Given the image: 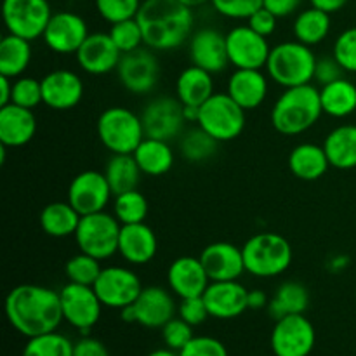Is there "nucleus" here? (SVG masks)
Returning <instances> with one entry per match:
<instances>
[{
  "mask_svg": "<svg viewBox=\"0 0 356 356\" xmlns=\"http://www.w3.org/2000/svg\"><path fill=\"white\" fill-rule=\"evenodd\" d=\"M120 58L122 52L111 40L110 33L103 31L90 33L75 54L76 65L89 75H106L110 72H117Z\"/></svg>",
  "mask_w": 356,
  "mask_h": 356,
  "instance_id": "obj_20",
  "label": "nucleus"
},
{
  "mask_svg": "<svg viewBox=\"0 0 356 356\" xmlns=\"http://www.w3.org/2000/svg\"><path fill=\"white\" fill-rule=\"evenodd\" d=\"M113 216L120 225H136L145 222L148 216V200L139 190L124 191L113 195Z\"/></svg>",
  "mask_w": 356,
  "mask_h": 356,
  "instance_id": "obj_39",
  "label": "nucleus"
},
{
  "mask_svg": "<svg viewBox=\"0 0 356 356\" xmlns=\"http://www.w3.org/2000/svg\"><path fill=\"white\" fill-rule=\"evenodd\" d=\"M122 225L113 214L106 211L82 216L75 232V242L80 252L89 254L96 259L104 261L118 252Z\"/></svg>",
  "mask_w": 356,
  "mask_h": 356,
  "instance_id": "obj_8",
  "label": "nucleus"
},
{
  "mask_svg": "<svg viewBox=\"0 0 356 356\" xmlns=\"http://www.w3.org/2000/svg\"><path fill=\"white\" fill-rule=\"evenodd\" d=\"M146 47L174 51L193 35V9L179 0H143L138 16Z\"/></svg>",
  "mask_w": 356,
  "mask_h": 356,
  "instance_id": "obj_2",
  "label": "nucleus"
},
{
  "mask_svg": "<svg viewBox=\"0 0 356 356\" xmlns=\"http://www.w3.org/2000/svg\"><path fill=\"white\" fill-rule=\"evenodd\" d=\"M346 264H348L346 257H334V259L330 261V268H332L334 271H339L341 268H344Z\"/></svg>",
  "mask_w": 356,
  "mask_h": 356,
  "instance_id": "obj_59",
  "label": "nucleus"
},
{
  "mask_svg": "<svg viewBox=\"0 0 356 356\" xmlns=\"http://www.w3.org/2000/svg\"><path fill=\"white\" fill-rule=\"evenodd\" d=\"M167 284H169L170 292L179 299L198 298L207 291L211 278L200 257L181 256L167 268Z\"/></svg>",
  "mask_w": 356,
  "mask_h": 356,
  "instance_id": "obj_22",
  "label": "nucleus"
},
{
  "mask_svg": "<svg viewBox=\"0 0 356 356\" xmlns=\"http://www.w3.org/2000/svg\"><path fill=\"white\" fill-rule=\"evenodd\" d=\"M245 270L256 278H275L292 264V247L278 233H257L242 247Z\"/></svg>",
  "mask_w": 356,
  "mask_h": 356,
  "instance_id": "obj_5",
  "label": "nucleus"
},
{
  "mask_svg": "<svg viewBox=\"0 0 356 356\" xmlns=\"http://www.w3.org/2000/svg\"><path fill=\"white\" fill-rule=\"evenodd\" d=\"M183 106H184V104H183ZM183 111H184V120H186V124H188V122H198V113H200V108L184 106Z\"/></svg>",
  "mask_w": 356,
  "mask_h": 356,
  "instance_id": "obj_57",
  "label": "nucleus"
},
{
  "mask_svg": "<svg viewBox=\"0 0 356 356\" xmlns=\"http://www.w3.org/2000/svg\"><path fill=\"white\" fill-rule=\"evenodd\" d=\"M82 216L75 207L66 202H52L40 212V226L44 233L52 238H65L75 235Z\"/></svg>",
  "mask_w": 356,
  "mask_h": 356,
  "instance_id": "obj_33",
  "label": "nucleus"
},
{
  "mask_svg": "<svg viewBox=\"0 0 356 356\" xmlns=\"http://www.w3.org/2000/svg\"><path fill=\"white\" fill-rule=\"evenodd\" d=\"M268 79L263 70L235 68L228 79L226 92L245 111L256 110L268 96Z\"/></svg>",
  "mask_w": 356,
  "mask_h": 356,
  "instance_id": "obj_27",
  "label": "nucleus"
},
{
  "mask_svg": "<svg viewBox=\"0 0 356 356\" xmlns=\"http://www.w3.org/2000/svg\"><path fill=\"white\" fill-rule=\"evenodd\" d=\"M183 108V103L177 97L162 96L149 101L141 113L146 138L172 141L174 138L183 134L186 124Z\"/></svg>",
  "mask_w": 356,
  "mask_h": 356,
  "instance_id": "obj_16",
  "label": "nucleus"
},
{
  "mask_svg": "<svg viewBox=\"0 0 356 356\" xmlns=\"http://www.w3.org/2000/svg\"><path fill=\"white\" fill-rule=\"evenodd\" d=\"M247 24H249L256 33L268 38L275 33V30H277L278 17L275 16L271 10H268L266 7H261V9H257L256 13L247 19Z\"/></svg>",
  "mask_w": 356,
  "mask_h": 356,
  "instance_id": "obj_50",
  "label": "nucleus"
},
{
  "mask_svg": "<svg viewBox=\"0 0 356 356\" xmlns=\"http://www.w3.org/2000/svg\"><path fill=\"white\" fill-rule=\"evenodd\" d=\"M132 155H134L141 172L152 177H159L169 172L176 160L169 141L155 138L143 139L141 145L136 148Z\"/></svg>",
  "mask_w": 356,
  "mask_h": 356,
  "instance_id": "obj_31",
  "label": "nucleus"
},
{
  "mask_svg": "<svg viewBox=\"0 0 356 356\" xmlns=\"http://www.w3.org/2000/svg\"><path fill=\"white\" fill-rule=\"evenodd\" d=\"M117 75L122 87L131 94L145 96L152 92L160 79V65L153 49L139 47L122 54Z\"/></svg>",
  "mask_w": 356,
  "mask_h": 356,
  "instance_id": "obj_13",
  "label": "nucleus"
},
{
  "mask_svg": "<svg viewBox=\"0 0 356 356\" xmlns=\"http://www.w3.org/2000/svg\"><path fill=\"white\" fill-rule=\"evenodd\" d=\"M110 183L104 172L83 170L76 174L68 186V202L79 211L80 216L96 214L106 211L111 200Z\"/></svg>",
  "mask_w": 356,
  "mask_h": 356,
  "instance_id": "obj_17",
  "label": "nucleus"
},
{
  "mask_svg": "<svg viewBox=\"0 0 356 356\" xmlns=\"http://www.w3.org/2000/svg\"><path fill=\"white\" fill-rule=\"evenodd\" d=\"M177 313L176 301L167 289L149 285L143 289L134 305L120 309V316L127 323H139L146 329H162Z\"/></svg>",
  "mask_w": 356,
  "mask_h": 356,
  "instance_id": "obj_9",
  "label": "nucleus"
},
{
  "mask_svg": "<svg viewBox=\"0 0 356 356\" xmlns=\"http://www.w3.org/2000/svg\"><path fill=\"white\" fill-rule=\"evenodd\" d=\"M108 33H110L111 40L115 42V45H117L118 51H120L122 54H125V52H132L136 51V49L145 45L141 26H139L136 17L113 23Z\"/></svg>",
  "mask_w": 356,
  "mask_h": 356,
  "instance_id": "obj_42",
  "label": "nucleus"
},
{
  "mask_svg": "<svg viewBox=\"0 0 356 356\" xmlns=\"http://www.w3.org/2000/svg\"><path fill=\"white\" fill-rule=\"evenodd\" d=\"M214 92L212 73L195 65L184 68L176 80V97L184 106L200 108Z\"/></svg>",
  "mask_w": 356,
  "mask_h": 356,
  "instance_id": "obj_28",
  "label": "nucleus"
},
{
  "mask_svg": "<svg viewBox=\"0 0 356 356\" xmlns=\"http://www.w3.org/2000/svg\"><path fill=\"white\" fill-rule=\"evenodd\" d=\"M323 115L320 89L313 83L289 87L271 108V125L282 136H298L309 131Z\"/></svg>",
  "mask_w": 356,
  "mask_h": 356,
  "instance_id": "obj_3",
  "label": "nucleus"
},
{
  "mask_svg": "<svg viewBox=\"0 0 356 356\" xmlns=\"http://www.w3.org/2000/svg\"><path fill=\"white\" fill-rule=\"evenodd\" d=\"M249 291L238 280L211 282L204 292L209 315L218 320H233L249 309Z\"/></svg>",
  "mask_w": 356,
  "mask_h": 356,
  "instance_id": "obj_23",
  "label": "nucleus"
},
{
  "mask_svg": "<svg viewBox=\"0 0 356 356\" xmlns=\"http://www.w3.org/2000/svg\"><path fill=\"white\" fill-rule=\"evenodd\" d=\"M160 330H162V339L165 346L177 351V353L195 337L193 327L184 322L183 318H179V316H174Z\"/></svg>",
  "mask_w": 356,
  "mask_h": 356,
  "instance_id": "obj_46",
  "label": "nucleus"
},
{
  "mask_svg": "<svg viewBox=\"0 0 356 356\" xmlns=\"http://www.w3.org/2000/svg\"><path fill=\"white\" fill-rule=\"evenodd\" d=\"M332 56L344 72L356 73V26L346 28L334 42Z\"/></svg>",
  "mask_w": 356,
  "mask_h": 356,
  "instance_id": "obj_45",
  "label": "nucleus"
},
{
  "mask_svg": "<svg viewBox=\"0 0 356 356\" xmlns=\"http://www.w3.org/2000/svg\"><path fill=\"white\" fill-rule=\"evenodd\" d=\"M330 167L350 170L356 167V125L344 124L332 129L323 141Z\"/></svg>",
  "mask_w": 356,
  "mask_h": 356,
  "instance_id": "obj_30",
  "label": "nucleus"
},
{
  "mask_svg": "<svg viewBox=\"0 0 356 356\" xmlns=\"http://www.w3.org/2000/svg\"><path fill=\"white\" fill-rule=\"evenodd\" d=\"M181 3H184V6H188L190 9H197V7L204 6V3L211 2V0H179Z\"/></svg>",
  "mask_w": 356,
  "mask_h": 356,
  "instance_id": "obj_60",
  "label": "nucleus"
},
{
  "mask_svg": "<svg viewBox=\"0 0 356 356\" xmlns=\"http://www.w3.org/2000/svg\"><path fill=\"white\" fill-rule=\"evenodd\" d=\"M97 138L113 155H132L145 136L138 113L124 106H110L97 117Z\"/></svg>",
  "mask_w": 356,
  "mask_h": 356,
  "instance_id": "obj_6",
  "label": "nucleus"
},
{
  "mask_svg": "<svg viewBox=\"0 0 356 356\" xmlns=\"http://www.w3.org/2000/svg\"><path fill=\"white\" fill-rule=\"evenodd\" d=\"M42 82V99L45 106L56 111L75 108L83 97V82L72 70H52Z\"/></svg>",
  "mask_w": 356,
  "mask_h": 356,
  "instance_id": "obj_21",
  "label": "nucleus"
},
{
  "mask_svg": "<svg viewBox=\"0 0 356 356\" xmlns=\"http://www.w3.org/2000/svg\"><path fill=\"white\" fill-rule=\"evenodd\" d=\"M159 250V240L155 232L146 222L122 225L118 238V254L134 266H145L152 263Z\"/></svg>",
  "mask_w": 356,
  "mask_h": 356,
  "instance_id": "obj_25",
  "label": "nucleus"
},
{
  "mask_svg": "<svg viewBox=\"0 0 356 356\" xmlns=\"http://www.w3.org/2000/svg\"><path fill=\"white\" fill-rule=\"evenodd\" d=\"M179 356H229L225 344L211 336H195L183 350Z\"/></svg>",
  "mask_w": 356,
  "mask_h": 356,
  "instance_id": "obj_48",
  "label": "nucleus"
},
{
  "mask_svg": "<svg viewBox=\"0 0 356 356\" xmlns=\"http://www.w3.org/2000/svg\"><path fill=\"white\" fill-rule=\"evenodd\" d=\"M37 132V118L33 110L10 103L0 106V145L7 148H21L33 139Z\"/></svg>",
  "mask_w": 356,
  "mask_h": 356,
  "instance_id": "obj_26",
  "label": "nucleus"
},
{
  "mask_svg": "<svg viewBox=\"0 0 356 356\" xmlns=\"http://www.w3.org/2000/svg\"><path fill=\"white\" fill-rule=\"evenodd\" d=\"M211 282L240 280L245 273V261L240 247L229 242H216L205 247L200 256Z\"/></svg>",
  "mask_w": 356,
  "mask_h": 356,
  "instance_id": "obj_24",
  "label": "nucleus"
},
{
  "mask_svg": "<svg viewBox=\"0 0 356 356\" xmlns=\"http://www.w3.org/2000/svg\"><path fill=\"white\" fill-rule=\"evenodd\" d=\"M316 343L313 323L301 315H289L275 320L270 344L275 356H309Z\"/></svg>",
  "mask_w": 356,
  "mask_h": 356,
  "instance_id": "obj_12",
  "label": "nucleus"
},
{
  "mask_svg": "<svg viewBox=\"0 0 356 356\" xmlns=\"http://www.w3.org/2000/svg\"><path fill=\"white\" fill-rule=\"evenodd\" d=\"M96 10L106 23L132 19L138 16L143 0H94Z\"/></svg>",
  "mask_w": 356,
  "mask_h": 356,
  "instance_id": "obj_43",
  "label": "nucleus"
},
{
  "mask_svg": "<svg viewBox=\"0 0 356 356\" xmlns=\"http://www.w3.org/2000/svg\"><path fill=\"white\" fill-rule=\"evenodd\" d=\"M92 287L104 308L111 309H124L134 305L145 289L141 278L125 266L103 268Z\"/></svg>",
  "mask_w": 356,
  "mask_h": 356,
  "instance_id": "obj_14",
  "label": "nucleus"
},
{
  "mask_svg": "<svg viewBox=\"0 0 356 356\" xmlns=\"http://www.w3.org/2000/svg\"><path fill=\"white\" fill-rule=\"evenodd\" d=\"M343 66L336 61L334 56H330V58H320L318 61H316L315 80L320 86H325V83L334 82V80L343 79Z\"/></svg>",
  "mask_w": 356,
  "mask_h": 356,
  "instance_id": "obj_51",
  "label": "nucleus"
},
{
  "mask_svg": "<svg viewBox=\"0 0 356 356\" xmlns=\"http://www.w3.org/2000/svg\"><path fill=\"white\" fill-rule=\"evenodd\" d=\"M330 162L323 145L315 143H301L289 155V169L298 179L316 181L329 170Z\"/></svg>",
  "mask_w": 356,
  "mask_h": 356,
  "instance_id": "obj_29",
  "label": "nucleus"
},
{
  "mask_svg": "<svg viewBox=\"0 0 356 356\" xmlns=\"http://www.w3.org/2000/svg\"><path fill=\"white\" fill-rule=\"evenodd\" d=\"M13 103L23 108H37L42 99V82L33 76H17L13 83Z\"/></svg>",
  "mask_w": 356,
  "mask_h": 356,
  "instance_id": "obj_44",
  "label": "nucleus"
},
{
  "mask_svg": "<svg viewBox=\"0 0 356 356\" xmlns=\"http://www.w3.org/2000/svg\"><path fill=\"white\" fill-rule=\"evenodd\" d=\"M302 0H263V7L275 14L278 19L282 17H289L299 9Z\"/></svg>",
  "mask_w": 356,
  "mask_h": 356,
  "instance_id": "obj_53",
  "label": "nucleus"
},
{
  "mask_svg": "<svg viewBox=\"0 0 356 356\" xmlns=\"http://www.w3.org/2000/svg\"><path fill=\"white\" fill-rule=\"evenodd\" d=\"M191 65L207 70L209 73L225 72L229 65L228 49H226V35L216 28H200L193 31L188 40Z\"/></svg>",
  "mask_w": 356,
  "mask_h": 356,
  "instance_id": "obj_19",
  "label": "nucleus"
},
{
  "mask_svg": "<svg viewBox=\"0 0 356 356\" xmlns=\"http://www.w3.org/2000/svg\"><path fill=\"white\" fill-rule=\"evenodd\" d=\"M104 176L110 183L113 195H118L124 191L138 190L143 172L134 155H113L108 160Z\"/></svg>",
  "mask_w": 356,
  "mask_h": 356,
  "instance_id": "obj_37",
  "label": "nucleus"
},
{
  "mask_svg": "<svg viewBox=\"0 0 356 356\" xmlns=\"http://www.w3.org/2000/svg\"><path fill=\"white\" fill-rule=\"evenodd\" d=\"M21 356H73V343L58 330L30 337Z\"/></svg>",
  "mask_w": 356,
  "mask_h": 356,
  "instance_id": "obj_40",
  "label": "nucleus"
},
{
  "mask_svg": "<svg viewBox=\"0 0 356 356\" xmlns=\"http://www.w3.org/2000/svg\"><path fill=\"white\" fill-rule=\"evenodd\" d=\"M211 3L216 13L228 19H249L263 7V0H211Z\"/></svg>",
  "mask_w": 356,
  "mask_h": 356,
  "instance_id": "obj_47",
  "label": "nucleus"
},
{
  "mask_svg": "<svg viewBox=\"0 0 356 356\" xmlns=\"http://www.w3.org/2000/svg\"><path fill=\"white\" fill-rule=\"evenodd\" d=\"M218 145L219 143L202 127L186 131L179 141L181 155L191 163H202L211 160L218 152Z\"/></svg>",
  "mask_w": 356,
  "mask_h": 356,
  "instance_id": "obj_38",
  "label": "nucleus"
},
{
  "mask_svg": "<svg viewBox=\"0 0 356 356\" xmlns=\"http://www.w3.org/2000/svg\"><path fill=\"white\" fill-rule=\"evenodd\" d=\"M52 16L49 0H3L2 17L7 33L33 42L44 35Z\"/></svg>",
  "mask_w": 356,
  "mask_h": 356,
  "instance_id": "obj_10",
  "label": "nucleus"
},
{
  "mask_svg": "<svg viewBox=\"0 0 356 356\" xmlns=\"http://www.w3.org/2000/svg\"><path fill=\"white\" fill-rule=\"evenodd\" d=\"M312 7H316L320 10H325L329 14L339 13L341 9H344V6L348 3V0H309Z\"/></svg>",
  "mask_w": 356,
  "mask_h": 356,
  "instance_id": "obj_55",
  "label": "nucleus"
},
{
  "mask_svg": "<svg viewBox=\"0 0 356 356\" xmlns=\"http://www.w3.org/2000/svg\"><path fill=\"white\" fill-rule=\"evenodd\" d=\"M318 58L312 47L299 40H287L271 47L266 63V73L284 89L312 83Z\"/></svg>",
  "mask_w": 356,
  "mask_h": 356,
  "instance_id": "obj_4",
  "label": "nucleus"
},
{
  "mask_svg": "<svg viewBox=\"0 0 356 356\" xmlns=\"http://www.w3.org/2000/svg\"><path fill=\"white\" fill-rule=\"evenodd\" d=\"M177 316L190 323L191 327L202 325L211 316L209 315L207 305L204 301V296L181 299L179 306H177Z\"/></svg>",
  "mask_w": 356,
  "mask_h": 356,
  "instance_id": "obj_49",
  "label": "nucleus"
},
{
  "mask_svg": "<svg viewBox=\"0 0 356 356\" xmlns=\"http://www.w3.org/2000/svg\"><path fill=\"white\" fill-rule=\"evenodd\" d=\"M197 124L218 143H228L245 129V110L228 92H214L200 106Z\"/></svg>",
  "mask_w": 356,
  "mask_h": 356,
  "instance_id": "obj_7",
  "label": "nucleus"
},
{
  "mask_svg": "<svg viewBox=\"0 0 356 356\" xmlns=\"http://www.w3.org/2000/svg\"><path fill=\"white\" fill-rule=\"evenodd\" d=\"M148 356H179V353L174 350H170V348H160V350H155L152 351Z\"/></svg>",
  "mask_w": 356,
  "mask_h": 356,
  "instance_id": "obj_58",
  "label": "nucleus"
},
{
  "mask_svg": "<svg viewBox=\"0 0 356 356\" xmlns=\"http://www.w3.org/2000/svg\"><path fill=\"white\" fill-rule=\"evenodd\" d=\"M31 42L17 35L7 33L0 40V75L17 79L23 76L31 63Z\"/></svg>",
  "mask_w": 356,
  "mask_h": 356,
  "instance_id": "obj_35",
  "label": "nucleus"
},
{
  "mask_svg": "<svg viewBox=\"0 0 356 356\" xmlns=\"http://www.w3.org/2000/svg\"><path fill=\"white\" fill-rule=\"evenodd\" d=\"M101 271H103L101 261L83 252L72 256L65 264V275L68 282L79 285H90L92 287Z\"/></svg>",
  "mask_w": 356,
  "mask_h": 356,
  "instance_id": "obj_41",
  "label": "nucleus"
},
{
  "mask_svg": "<svg viewBox=\"0 0 356 356\" xmlns=\"http://www.w3.org/2000/svg\"><path fill=\"white\" fill-rule=\"evenodd\" d=\"M89 35L87 21L80 14L72 10H59L52 13L42 38L52 52L66 56L76 54Z\"/></svg>",
  "mask_w": 356,
  "mask_h": 356,
  "instance_id": "obj_18",
  "label": "nucleus"
},
{
  "mask_svg": "<svg viewBox=\"0 0 356 356\" xmlns=\"http://www.w3.org/2000/svg\"><path fill=\"white\" fill-rule=\"evenodd\" d=\"M309 306V292L301 282H284L268 305V313L273 320H280L289 315H301Z\"/></svg>",
  "mask_w": 356,
  "mask_h": 356,
  "instance_id": "obj_34",
  "label": "nucleus"
},
{
  "mask_svg": "<svg viewBox=\"0 0 356 356\" xmlns=\"http://www.w3.org/2000/svg\"><path fill=\"white\" fill-rule=\"evenodd\" d=\"M330 28H332L330 14L316 9V7H308V9L301 10L292 24L296 40L309 45V47L322 44L329 37Z\"/></svg>",
  "mask_w": 356,
  "mask_h": 356,
  "instance_id": "obj_36",
  "label": "nucleus"
},
{
  "mask_svg": "<svg viewBox=\"0 0 356 356\" xmlns=\"http://www.w3.org/2000/svg\"><path fill=\"white\" fill-rule=\"evenodd\" d=\"M73 356H110V351L96 337L83 336L82 339L73 343Z\"/></svg>",
  "mask_w": 356,
  "mask_h": 356,
  "instance_id": "obj_52",
  "label": "nucleus"
},
{
  "mask_svg": "<svg viewBox=\"0 0 356 356\" xmlns=\"http://www.w3.org/2000/svg\"><path fill=\"white\" fill-rule=\"evenodd\" d=\"M59 298H61L63 320L75 327L80 334L87 336L90 329L99 322L101 312L104 308L94 287L68 282L59 291Z\"/></svg>",
  "mask_w": 356,
  "mask_h": 356,
  "instance_id": "obj_11",
  "label": "nucleus"
},
{
  "mask_svg": "<svg viewBox=\"0 0 356 356\" xmlns=\"http://www.w3.org/2000/svg\"><path fill=\"white\" fill-rule=\"evenodd\" d=\"M6 316L10 327L28 339L54 332L65 322L59 292L35 284L17 285L7 294Z\"/></svg>",
  "mask_w": 356,
  "mask_h": 356,
  "instance_id": "obj_1",
  "label": "nucleus"
},
{
  "mask_svg": "<svg viewBox=\"0 0 356 356\" xmlns=\"http://www.w3.org/2000/svg\"><path fill=\"white\" fill-rule=\"evenodd\" d=\"M323 113L332 118H346L356 111V86L348 79H337L320 89Z\"/></svg>",
  "mask_w": 356,
  "mask_h": 356,
  "instance_id": "obj_32",
  "label": "nucleus"
},
{
  "mask_svg": "<svg viewBox=\"0 0 356 356\" xmlns=\"http://www.w3.org/2000/svg\"><path fill=\"white\" fill-rule=\"evenodd\" d=\"M13 83L14 79L0 75V106L13 103Z\"/></svg>",
  "mask_w": 356,
  "mask_h": 356,
  "instance_id": "obj_56",
  "label": "nucleus"
},
{
  "mask_svg": "<svg viewBox=\"0 0 356 356\" xmlns=\"http://www.w3.org/2000/svg\"><path fill=\"white\" fill-rule=\"evenodd\" d=\"M226 49L229 65L247 70H263L271 52L268 38L256 33L249 24H240L226 33Z\"/></svg>",
  "mask_w": 356,
  "mask_h": 356,
  "instance_id": "obj_15",
  "label": "nucleus"
},
{
  "mask_svg": "<svg viewBox=\"0 0 356 356\" xmlns=\"http://www.w3.org/2000/svg\"><path fill=\"white\" fill-rule=\"evenodd\" d=\"M247 302H249V309H263V308H268L270 299H268V294L264 291H261V289H254V291H249Z\"/></svg>",
  "mask_w": 356,
  "mask_h": 356,
  "instance_id": "obj_54",
  "label": "nucleus"
}]
</instances>
